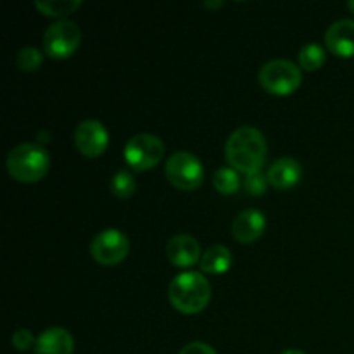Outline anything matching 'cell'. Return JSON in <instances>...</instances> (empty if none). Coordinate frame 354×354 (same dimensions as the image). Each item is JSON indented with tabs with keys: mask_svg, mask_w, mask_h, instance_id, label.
Wrapping results in <instances>:
<instances>
[{
	"mask_svg": "<svg viewBox=\"0 0 354 354\" xmlns=\"http://www.w3.org/2000/svg\"><path fill=\"white\" fill-rule=\"evenodd\" d=\"M73 349H75L73 335L62 327L45 328L35 342L37 354H73Z\"/></svg>",
	"mask_w": 354,
	"mask_h": 354,
	"instance_id": "14",
	"label": "cell"
},
{
	"mask_svg": "<svg viewBox=\"0 0 354 354\" xmlns=\"http://www.w3.org/2000/svg\"><path fill=\"white\" fill-rule=\"evenodd\" d=\"M268 176L261 171L245 175V178L242 180V187H244V190L249 196H263V194L266 192V189H268Z\"/></svg>",
	"mask_w": 354,
	"mask_h": 354,
	"instance_id": "21",
	"label": "cell"
},
{
	"mask_svg": "<svg viewBox=\"0 0 354 354\" xmlns=\"http://www.w3.org/2000/svg\"><path fill=\"white\" fill-rule=\"evenodd\" d=\"M166 178L180 190H196L204 182V166L196 154L176 151L166 159Z\"/></svg>",
	"mask_w": 354,
	"mask_h": 354,
	"instance_id": "5",
	"label": "cell"
},
{
	"mask_svg": "<svg viewBox=\"0 0 354 354\" xmlns=\"http://www.w3.org/2000/svg\"><path fill=\"white\" fill-rule=\"evenodd\" d=\"M111 194L118 199H128V197L133 196L135 189H137V183H135V176L131 175L128 169H120V171L114 173V176L111 178L109 183Z\"/></svg>",
	"mask_w": 354,
	"mask_h": 354,
	"instance_id": "19",
	"label": "cell"
},
{
	"mask_svg": "<svg viewBox=\"0 0 354 354\" xmlns=\"http://www.w3.org/2000/svg\"><path fill=\"white\" fill-rule=\"evenodd\" d=\"M303 80V69L289 59H272L258 71V82L272 95L294 93Z\"/></svg>",
	"mask_w": 354,
	"mask_h": 354,
	"instance_id": "4",
	"label": "cell"
},
{
	"mask_svg": "<svg viewBox=\"0 0 354 354\" xmlns=\"http://www.w3.org/2000/svg\"><path fill=\"white\" fill-rule=\"evenodd\" d=\"M123 158L135 171H147L165 158V144L154 133H137L128 138Z\"/></svg>",
	"mask_w": 354,
	"mask_h": 354,
	"instance_id": "6",
	"label": "cell"
},
{
	"mask_svg": "<svg viewBox=\"0 0 354 354\" xmlns=\"http://www.w3.org/2000/svg\"><path fill=\"white\" fill-rule=\"evenodd\" d=\"M213 185L220 194L230 196L237 192L241 187V176L234 168H218L213 175Z\"/></svg>",
	"mask_w": 354,
	"mask_h": 354,
	"instance_id": "18",
	"label": "cell"
},
{
	"mask_svg": "<svg viewBox=\"0 0 354 354\" xmlns=\"http://www.w3.org/2000/svg\"><path fill=\"white\" fill-rule=\"evenodd\" d=\"M297 57H299L301 69H304V71H317V69H320L324 66L327 55H325V48L320 44L311 41V44L303 45L299 48V55Z\"/></svg>",
	"mask_w": 354,
	"mask_h": 354,
	"instance_id": "16",
	"label": "cell"
},
{
	"mask_svg": "<svg viewBox=\"0 0 354 354\" xmlns=\"http://www.w3.org/2000/svg\"><path fill=\"white\" fill-rule=\"evenodd\" d=\"M109 144V131L99 120H83L75 130V145L86 158H99Z\"/></svg>",
	"mask_w": 354,
	"mask_h": 354,
	"instance_id": "9",
	"label": "cell"
},
{
	"mask_svg": "<svg viewBox=\"0 0 354 354\" xmlns=\"http://www.w3.org/2000/svg\"><path fill=\"white\" fill-rule=\"evenodd\" d=\"M10 342H12L14 349H17V351H28L31 346H35L37 339L33 337L31 330H28V328H19V330H16L12 334Z\"/></svg>",
	"mask_w": 354,
	"mask_h": 354,
	"instance_id": "22",
	"label": "cell"
},
{
	"mask_svg": "<svg viewBox=\"0 0 354 354\" xmlns=\"http://www.w3.org/2000/svg\"><path fill=\"white\" fill-rule=\"evenodd\" d=\"M282 354H306V353L299 351V349H287V351H283Z\"/></svg>",
	"mask_w": 354,
	"mask_h": 354,
	"instance_id": "24",
	"label": "cell"
},
{
	"mask_svg": "<svg viewBox=\"0 0 354 354\" xmlns=\"http://www.w3.org/2000/svg\"><path fill=\"white\" fill-rule=\"evenodd\" d=\"M325 44L339 57H354V21L339 19L325 31Z\"/></svg>",
	"mask_w": 354,
	"mask_h": 354,
	"instance_id": "11",
	"label": "cell"
},
{
	"mask_svg": "<svg viewBox=\"0 0 354 354\" xmlns=\"http://www.w3.org/2000/svg\"><path fill=\"white\" fill-rule=\"evenodd\" d=\"M348 6H349V9H351L353 12H354V0H349V3H348Z\"/></svg>",
	"mask_w": 354,
	"mask_h": 354,
	"instance_id": "26",
	"label": "cell"
},
{
	"mask_svg": "<svg viewBox=\"0 0 354 354\" xmlns=\"http://www.w3.org/2000/svg\"><path fill=\"white\" fill-rule=\"evenodd\" d=\"M168 297L173 308L180 313H199L211 301V283L199 272L178 273L169 282Z\"/></svg>",
	"mask_w": 354,
	"mask_h": 354,
	"instance_id": "2",
	"label": "cell"
},
{
	"mask_svg": "<svg viewBox=\"0 0 354 354\" xmlns=\"http://www.w3.org/2000/svg\"><path fill=\"white\" fill-rule=\"evenodd\" d=\"M178 354H216L213 348L206 342H190V344L183 346V349Z\"/></svg>",
	"mask_w": 354,
	"mask_h": 354,
	"instance_id": "23",
	"label": "cell"
},
{
	"mask_svg": "<svg viewBox=\"0 0 354 354\" xmlns=\"http://www.w3.org/2000/svg\"><path fill=\"white\" fill-rule=\"evenodd\" d=\"M266 138L258 128L241 127L230 133L225 144V156L230 166L244 175L261 171L266 161Z\"/></svg>",
	"mask_w": 354,
	"mask_h": 354,
	"instance_id": "1",
	"label": "cell"
},
{
	"mask_svg": "<svg viewBox=\"0 0 354 354\" xmlns=\"http://www.w3.org/2000/svg\"><path fill=\"white\" fill-rule=\"evenodd\" d=\"M266 228V216L258 209H245L235 216L232 234L242 244L258 241Z\"/></svg>",
	"mask_w": 354,
	"mask_h": 354,
	"instance_id": "12",
	"label": "cell"
},
{
	"mask_svg": "<svg viewBox=\"0 0 354 354\" xmlns=\"http://www.w3.org/2000/svg\"><path fill=\"white\" fill-rule=\"evenodd\" d=\"M166 256L169 263H173L178 268H189L201 261V245L192 235L178 234L173 235L166 244Z\"/></svg>",
	"mask_w": 354,
	"mask_h": 354,
	"instance_id": "10",
	"label": "cell"
},
{
	"mask_svg": "<svg viewBox=\"0 0 354 354\" xmlns=\"http://www.w3.org/2000/svg\"><path fill=\"white\" fill-rule=\"evenodd\" d=\"M6 165L14 180L21 183H37L47 175L50 168V156L44 145L24 142L10 149Z\"/></svg>",
	"mask_w": 354,
	"mask_h": 354,
	"instance_id": "3",
	"label": "cell"
},
{
	"mask_svg": "<svg viewBox=\"0 0 354 354\" xmlns=\"http://www.w3.org/2000/svg\"><path fill=\"white\" fill-rule=\"evenodd\" d=\"M41 61H44L41 50H38L37 47H31V45H26V47L21 48L16 55V66L24 73L37 71Z\"/></svg>",
	"mask_w": 354,
	"mask_h": 354,
	"instance_id": "20",
	"label": "cell"
},
{
	"mask_svg": "<svg viewBox=\"0 0 354 354\" xmlns=\"http://www.w3.org/2000/svg\"><path fill=\"white\" fill-rule=\"evenodd\" d=\"M266 176H268L270 185L286 190L299 183L301 176H303V166L297 159L286 156V158H280L272 162Z\"/></svg>",
	"mask_w": 354,
	"mask_h": 354,
	"instance_id": "13",
	"label": "cell"
},
{
	"mask_svg": "<svg viewBox=\"0 0 354 354\" xmlns=\"http://www.w3.org/2000/svg\"><path fill=\"white\" fill-rule=\"evenodd\" d=\"M204 6H206V7H218V6H223V2H221V0H220V2H206Z\"/></svg>",
	"mask_w": 354,
	"mask_h": 354,
	"instance_id": "25",
	"label": "cell"
},
{
	"mask_svg": "<svg viewBox=\"0 0 354 354\" xmlns=\"http://www.w3.org/2000/svg\"><path fill=\"white\" fill-rule=\"evenodd\" d=\"M92 258L102 266H114L123 261L130 252V241L127 234L118 228H106L92 239Z\"/></svg>",
	"mask_w": 354,
	"mask_h": 354,
	"instance_id": "8",
	"label": "cell"
},
{
	"mask_svg": "<svg viewBox=\"0 0 354 354\" xmlns=\"http://www.w3.org/2000/svg\"><path fill=\"white\" fill-rule=\"evenodd\" d=\"M201 270L209 275H221L227 273L232 266V252L227 245L214 244L204 251L199 261Z\"/></svg>",
	"mask_w": 354,
	"mask_h": 354,
	"instance_id": "15",
	"label": "cell"
},
{
	"mask_svg": "<svg viewBox=\"0 0 354 354\" xmlns=\"http://www.w3.org/2000/svg\"><path fill=\"white\" fill-rule=\"evenodd\" d=\"M82 6V0H37L35 7L45 16L62 17L75 12Z\"/></svg>",
	"mask_w": 354,
	"mask_h": 354,
	"instance_id": "17",
	"label": "cell"
},
{
	"mask_svg": "<svg viewBox=\"0 0 354 354\" xmlns=\"http://www.w3.org/2000/svg\"><path fill=\"white\" fill-rule=\"evenodd\" d=\"M82 44V30L71 19H57L44 33V48L54 59H66Z\"/></svg>",
	"mask_w": 354,
	"mask_h": 354,
	"instance_id": "7",
	"label": "cell"
}]
</instances>
